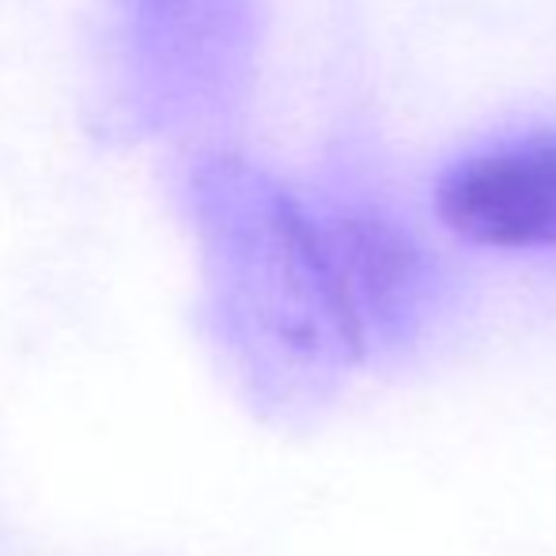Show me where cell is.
Wrapping results in <instances>:
<instances>
[{"label":"cell","mask_w":556,"mask_h":556,"mask_svg":"<svg viewBox=\"0 0 556 556\" xmlns=\"http://www.w3.org/2000/svg\"><path fill=\"white\" fill-rule=\"evenodd\" d=\"M208 307L242 390L277 417L326 405L367 341L337 280L323 216L235 155L190 175Z\"/></svg>","instance_id":"1"},{"label":"cell","mask_w":556,"mask_h":556,"mask_svg":"<svg viewBox=\"0 0 556 556\" xmlns=\"http://www.w3.org/2000/svg\"><path fill=\"white\" fill-rule=\"evenodd\" d=\"M435 213L489 250H556V132L492 144L443 170Z\"/></svg>","instance_id":"2"},{"label":"cell","mask_w":556,"mask_h":556,"mask_svg":"<svg viewBox=\"0 0 556 556\" xmlns=\"http://www.w3.org/2000/svg\"><path fill=\"white\" fill-rule=\"evenodd\" d=\"M242 0H129L137 58L155 68L198 65L227 53Z\"/></svg>","instance_id":"3"}]
</instances>
